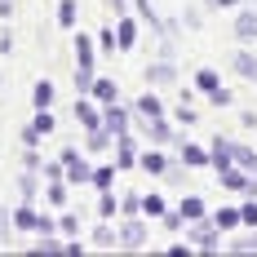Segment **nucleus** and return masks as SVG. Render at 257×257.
Instances as JSON below:
<instances>
[{"label": "nucleus", "instance_id": "nucleus-24", "mask_svg": "<svg viewBox=\"0 0 257 257\" xmlns=\"http://www.w3.org/2000/svg\"><path fill=\"white\" fill-rule=\"evenodd\" d=\"M142 208H147L151 217H164V200H160V195H142Z\"/></svg>", "mask_w": 257, "mask_h": 257}, {"label": "nucleus", "instance_id": "nucleus-28", "mask_svg": "<svg viewBox=\"0 0 257 257\" xmlns=\"http://www.w3.org/2000/svg\"><path fill=\"white\" fill-rule=\"evenodd\" d=\"M89 147H93V151H102V147H111V138L98 133V128H89Z\"/></svg>", "mask_w": 257, "mask_h": 257}, {"label": "nucleus", "instance_id": "nucleus-4", "mask_svg": "<svg viewBox=\"0 0 257 257\" xmlns=\"http://www.w3.org/2000/svg\"><path fill=\"white\" fill-rule=\"evenodd\" d=\"M120 244H128V248H142V244H147V226H142V222H124Z\"/></svg>", "mask_w": 257, "mask_h": 257}, {"label": "nucleus", "instance_id": "nucleus-34", "mask_svg": "<svg viewBox=\"0 0 257 257\" xmlns=\"http://www.w3.org/2000/svg\"><path fill=\"white\" fill-rule=\"evenodd\" d=\"M18 186H23V195H27V200L36 195V178H31V173H23V182H18Z\"/></svg>", "mask_w": 257, "mask_h": 257}, {"label": "nucleus", "instance_id": "nucleus-13", "mask_svg": "<svg viewBox=\"0 0 257 257\" xmlns=\"http://www.w3.org/2000/svg\"><path fill=\"white\" fill-rule=\"evenodd\" d=\"M147 80H151V84H169V80H173V62H155L151 71H147Z\"/></svg>", "mask_w": 257, "mask_h": 257}, {"label": "nucleus", "instance_id": "nucleus-32", "mask_svg": "<svg viewBox=\"0 0 257 257\" xmlns=\"http://www.w3.org/2000/svg\"><path fill=\"white\" fill-rule=\"evenodd\" d=\"M58 231H67V235H76V231H80V222H76V217H71V213H67V217H62V222H58Z\"/></svg>", "mask_w": 257, "mask_h": 257}, {"label": "nucleus", "instance_id": "nucleus-17", "mask_svg": "<svg viewBox=\"0 0 257 257\" xmlns=\"http://www.w3.org/2000/svg\"><path fill=\"white\" fill-rule=\"evenodd\" d=\"M195 84H200L204 93H217V71H208V67H200V71H195Z\"/></svg>", "mask_w": 257, "mask_h": 257}, {"label": "nucleus", "instance_id": "nucleus-15", "mask_svg": "<svg viewBox=\"0 0 257 257\" xmlns=\"http://www.w3.org/2000/svg\"><path fill=\"white\" fill-rule=\"evenodd\" d=\"M76 115H80V124H84V128H98V111H93V106L84 102V98L76 102Z\"/></svg>", "mask_w": 257, "mask_h": 257}, {"label": "nucleus", "instance_id": "nucleus-27", "mask_svg": "<svg viewBox=\"0 0 257 257\" xmlns=\"http://www.w3.org/2000/svg\"><path fill=\"white\" fill-rule=\"evenodd\" d=\"M235 160H239V164H244V169H257V155L248 151V147H235Z\"/></svg>", "mask_w": 257, "mask_h": 257}, {"label": "nucleus", "instance_id": "nucleus-37", "mask_svg": "<svg viewBox=\"0 0 257 257\" xmlns=\"http://www.w3.org/2000/svg\"><path fill=\"white\" fill-rule=\"evenodd\" d=\"M133 5H138V14H142V18H151V0H133ZM155 23V18H151Z\"/></svg>", "mask_w": 257, "mask_h": 257}, {"label": "nucleus", "instance_id": "nucleus-16", "mask_svg": "<svg viewBox=\"0 0 257 257\" xmlns=\"http://www.w3.org/2000/svg\"><path fill=\"white\" fill-rule=\"evenodd\" d=\"M115 36H120V49H133V40H138V31H133V23H128V18H120Z\"/></svg>", "mask_w": 257, "mask_h": 257}, {"label": "nucleus", "instance_id": "nucleus-22", "mask_svg": "<svg viewBox=\"0 0 257 257\" xmlns=\"http://www.w3.org/2000/svg\"><path fill=\"white\" fill-rule=\"evenodd\" d=\"M31 98H36V106H49V102H53V84H49V80H40Z\"/></svg>", "mask_w": 257, "mask_h": 257}, {"label": "nucleus", "instance_id": "nucleus-1", "mask_svg": "<svg viewBox=\"0 0 257 257\" xmlns=\"http://www.w3.org/2000/svg\"><path fill=\"white\" fill-rule=\"evenodd\" d=\"M62 164H67V178H71V182H89V178H93V169H89L76 151H62Z\"/></svg>", "mask_w": 257, "mask_h": 257}, {"label": "nucleus", "instance_id": "nucleus-36", "mask_svg": "<svg viewBox=\"0 0 257 257\" xmlns=\"http://www.w3.org/2000/svg\"><path fill=\"white\" fill-rule=\"evenodd\" d=\"M239 213H244V222H248V226H257V204H244Z\"/></svg>", "mask_w": 257, "mask_h": 257}, {"label": "nucleus", "instance_id": "nucleus-21", "mask_svg": "<svg viewBox=\"0 0 257 257\" xmlns=\"http://www.w3.org/2000/svg\"><path fill=\"white\" fill-rule=\"evenodd\" d=\"M58 23H62V27H76V0H62V5H58Z\"/></svg>", "mask_w": 257, "mask_h": 257}, {"label": "nucleus", "instance_id": "nucleus-12", "mask_svg": "<svg viewBox=\"0 0 257 257\" xmlns=\"http://www.w3.org/2000/svg\"><path fill=\"white\" fill-rule=\"evenodd\" d=\"M102 120H106V128H111V133H124V128H128V115L120 111V106H111Z\"/></svg>", "mask_w": 257, "mask_h": 257}, {"label": "nucleus", "instance_id": "nucleus-30", "mask_svg": "<svg viewBox=\"0 0 257 257\" xmlns=\"http://www.w3.org/2000/svg\"><path fill=\"white\" fill-rule=\"evenodd\" d=\"M235 253H257V235H244V239H235Z\"/></svg>", "mask_w": 257, "mask_h": 257}, {"label": "nucleus", "instance_id": "nucleus-19", "mask_svg": "<svg viewBox=\"0 0 257 257\" xmlns=\"http://www.w3.org/2000/svg\"><path fill=\"white\" fill-rule=\"evenodd\" d=\"M138 164H142L147 173H164V169H169V164H164V155H155V151H147L142 160H138Z\"/></svg>", "mask_w": 257, "mask_h": 257}, {"label": "nucleus", "instance_id": "nucleus-5", "mask_svg": "<svg viewBox=\"0 0 257 257\" xmlns=\"http://www.w3.org/2000/svg\"><path fill=\"white\" fill-rule=\"evenodd\" d=\"M191 235H195V244H200L204 253H213V248H217V222H213V226H208V222H200Z\"/></svg>", "mask_w": 257, "mask_h": 257}, {"label": "nucleus", "instance_id": "nucleus-39", "mask_svg": "<svg viewBox=\"0 0 257 257\" xmlns=\"http://www.w3.org/2000/svg\"><path fill=\"white\" fill-rule=\"evenodd\" d=\"M0 231H5V213H0Z\"/></svg>", "mask_w": 257, "mask_h": 257}, {"label": "nucleus", "instance_id": "nucleus-38", "mask_svg": "<svg viewBox=\"0 0 257 257\" xmlns=\"http://www.w3.org/2000/svg\"><path fill=\"white\" fill-rule=\"evenodd\" d=\"M111 5H115V14H124V0H111Z\"/></svg>", "mask_w": 257, "mask_h": 257}, {"label": "nucleus", "instance_id": "nucleus-9", "mask_svg": "<svg viewBox=\"0 0 257 257\" xmlns=\"http://www.w3.org/2000/svg\"><path fill=\"white\" fill-rule=\"evenodd\" d=\"M182 160H186L191 169H200V164H213V155H208L204 147H191V142H186V151H182Z\"/></svg>", "mask_w": 257, "mask_h": 257}, {"label": "nucleus", "instance_id": "nucleus-23", "mask_svg": "<svg viewBox=\"0 0 257 257\" xmlns=\"http://www.w3.org/2000/svg\"><path fill=\"white\" fill-rule=\"evenodd\" d=\"M222 182H226V186H231V191H248V186H253V182L244 178V173H231V169H226V173H222Z\"/></svg>", "mask_w": 257, "mask_h": 257}, {"label": "nucleus", "instance_id": "nucleus-6", "mask_svg": "<svg viewBox=\"0 0 257 257\" xmlns=\"http://www.w3.org/2000/svg\"><path fill=\"white\" fill-rule=\"evenodd\" d=\"M231 67H235V71H239L244 80H257V58H253V53H235V58H231Z\"/></svg>", "mask_w": 257, "mask_h": 257}, {"label": "nucleus", "instance_id": "nucleus-35", "mask_svg": "<svg viewBox=\"0 0 257 257\" xmlns=\"http://www.w3.org/2000/svg\"><path fill=\"white\" fill-rule=\"evenodd\" d=\"M98 208H102V217H111V213H115V195H102V200H98Z\"/></svg>", "mask_w": 257, "mask_h": 257}, {"label": "nucleus", "instance_id": "nucleus-8", "mask_svg": "<svg viewBox=\"0 0 257 257\" xmlns=\"http://www.w3.org/2000/svg\"><path fill=\"white\" fill-rule=\"evenodd\" d=\"M89 93H93V98H98V102H115V80H93V89H89Z\"/></svg>", "mask_w": 257, "mask_h": 257}, {"label": "nucleus", "instance_id": "nucleus-20", "mask_svg": "<svg viewBox=\"0 0 257 257\" xmlns=\"http://www.w3.org/2000/svg\"><path fill=\"white\" fill-rule=\"evenodd\" d=\"M31 128H36V133H53V115H49V106H40V111H36Z\"/></svg>", "mask_w": 257, "mask_h": 257}, {"label": "nucleus", "instance_id": "nucleus-14", "mask_svg": "<svg viewBox=\"0 0 257 257\" xmlns=\"http://www.w3.org/2000/svg\"><path fill=\"white\" fill-rule=\"evenodd\" d=\"M138 111H142V115H164V106H160V98H155V93H142V98H138Z\"/></svg>", "mask_w": 257, "mask_h": 257}, {"label": "nucleus", "instance_id": "nucleus-2", "mask_svg": "<svg viewBox=\"0 0 257 257\" xmlns=\"http://www.w3.org/2000/svg\"><path fill=\"white\" fill-rule=\"evenodd\" d=\"M231 160H235V147L226 142V138H217V142H213V169H217V173H226V169H231Z\"/></svg>", "mask_w": 257, "mask_h": 257}, {"label": "nucleus", "instance_id": "nucleus-11", "mask_svg": "<svg viewBox=\"0 0 257 257\" xmlns=\"http://www.w3.org/2000/svg\"><path fill=\"white\" fill-rule=\"evenodd\" d=\"M182 217L200 222V217H204V200H200V195H186V200H182Z\"/></svg>", "mask_w": 257, "mask_h": 257}, {"label": "nucleus", "instance_id": "nucleus-3", "mask_svg": "<svg viewBox=\"0 0 257 257\" xmlns=\"http://www.w3.org/2000/svg\"><path fill=\"white\" fill-rule=\"evenodd\" d=\"M235 36H239V40H257V9H244V14L235 18Z\"/></svg>", "mask_w": 257, "mask_h": 257}, {"label": "nucleus", "instance_id": "nucleus-7", "mask_svg": "<svg viewBox=\"0 0 257 257\" xmlns=\"http://www.w3.org/2000/svg\"><path fill=\"white\" fill-rule=\"evenodd\" d=\"M76 71H93V45L84 36L76 40Z\"/></svg>", "mask_w": 257, "mask_h": 257}, {"label": "nucleus", "instance_id": "nucleus-26", "mask_svg": "<svg viewBox=\"0 0 257 257\" xmlns=\"http://www.w3.org/2000/svg\"><path fill=\"white\" fill-rule=\"evenodd\" d=\"M93 244H98V248H111V244H115V231H111V226H98Z\"/></svg>", "mask_w": 257, "mask_h": 257}, {"label": "nucleus", "instance_id": "nucleus-29", "mask_svg": "<svg viewBox=\"0 0 257 257\" xmlns=\"http://www.w3.org/2000/svg\"><path fill=\"white\" fill-rule=\"evenodd\" d=\"M49 200L53 204H67V186H62L58 178H53V186H49Z\"/></svg>", "mask_w": 257, "mask_h": 257}, {"label": "nucleus", "instance_id": "nucleus-31", "mask_svg": "<svg viewBox=\"0 0 257 257\" xmlns=\"http://www.w3.org/2000/svg\"><path fill=\"white\" fill-rule=\"evenodd\" d=\"M111 182H115V173H111V169H98V173H93V186H111Z\"/></svg>", "mask_w": 257, "mask_h": 257}, {"label": "nucleus", "instance_id": "nucleus-25", "mask_svg": "<svg viewBox=\"0 0 257 257\" xmlns=\"http://www.w3.org/2000/svg\"><path fill=\"white\" fill-rule=\"evenodd\" d=\"M151 138H155V142H169V124H164V115H155V120H151Z\"/></svg>", "mask_w": 257, "mask_h": 257}, {"label": "nucleus", "instance_id": "nucleus-10", "mask_svg": "<svg viewBox=\"0 0 257 257\" xmlns=\"http://www.w3.org/2000/svg\"><path fill=\"white\" fill-rule=\"evenodd\" d=\"M213 222H217L222 231H231V226H239V222H244V213H239V208H217V217H213Z\"/></svg>", "mask_w": 257, "mask_h": 257}, {"label": "nucleus", "instance_id": "nucleus-33", "mask_svg": "<svg viewBox=\"0 0 257 257\" xmlns=\"http://www.w3.org/2000/svg\"><path fill=\"white\" fill-rule=\"evenodd\" d=\"M115 40H120V36H115V31H102V36H98V45H102V49H106V53L115 49Z\"/></svg>", "mask_w": 257, "mask_h": 257}, {"label": "nucleus", "instance_id": "nucleus-18", "mask_svg": "<svg viewBox=\"0 0 257 257\" xmlns=\"http://www.w3.org/2000/svg\"><path fill=\"white\" fill-rule=\"evenodd\" d=\"M14 222H18L23 231H40V217H36L31 208H18V213H14Z\"/></svg>", "mask_w": 257, "mask_h": 257}]
</instances>
